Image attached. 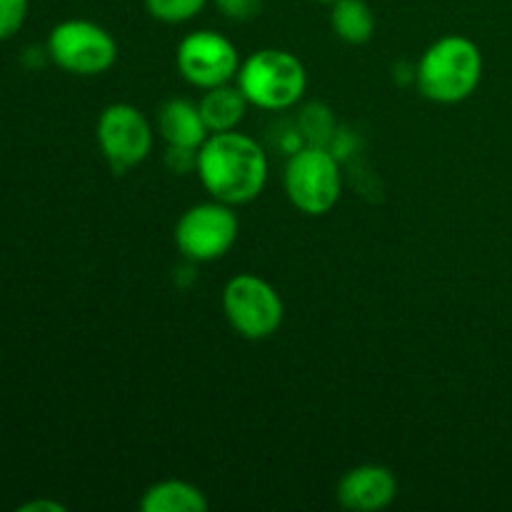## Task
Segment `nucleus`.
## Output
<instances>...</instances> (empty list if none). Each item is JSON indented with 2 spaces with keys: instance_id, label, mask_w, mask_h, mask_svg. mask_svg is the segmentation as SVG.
Segmentation results:
<instances>
[{
  "instance_id": "nucleus-1",
  "label": "nucleus",
  "mask_w": 512,
  "mask_h": 512,
  "mask_svg": "<svg viewBox=\"0 0 512 512\" xmlns=\"http://www.w3.org/2000/svg\"><path fill=\"white\" fill-rule=\"evenodd\" d=\"M203 188L215 200L228 205H245L263 193L268 183V158L258 140L238 130L210 133L198 150Z\"/></svg>"
},
{
  "instance_id": "nucleus-2",
  "label": "nucleus",
  "mask_w": 512,
  "mask_h": 512,
  "mask_svg": "<svg viewBox=\"0 0 512 512\" xmlns=\"http://www.w3.org/2000/svg\"><path fill=\"white\" fill-rule=\"evenodd\" d=\"M418 88L433 103H463L483 80V53L465 35H443L418 63Z\"/></svg>"
},
{
  "instance_id": "nucleus-3",
  "label": "nucleus",
  "mask_w": 512,
  "mask_h": 512,
  "mask_svg": "<svg viewBox=\"0 0 512 512\" xmlns=\"http://www.w3.org/2000/svg\"><path fill=\"white\" fill-rule=\"evenodd\" d=\"M238 88L255 108L285 110L303 98L308 73L288 50L265 48L240 63Z\"/></svg>"
},
{
  "instance_id": "nucleus-4",
  "label": "nucleus",
  "mask_w": 512,
  "mask_h": 512,
  "mask_svg": "<svg viewBox=\"0 0 512 512\" xmlns=\"http://www.w3.org/2000/svg\"><path fill=\"white\" fill-rule=\"evenodd\" d=\"M285 193L300 213H330L343 193L338 158L325 145L308 143L305 148L293 150L285 165Z\"/></svg>"
},
{
  "instance_id": "nucleus-5",
  "label": "nucleus",
  "mask_w": 512,
  "mask_h": 512,
  "mask_svg": "<svg viewBox=\"0 0 512 512\" xmlns=\"http://www.w3.org/2000/svg\"><path fill=\"white\" fill-rule=\"evenodd\" d=\"M223 310L235 333L248 340H265L278 333L285 315L278 290L253 273H240L228 280Z\"/></svg>"
},
{
  "instance_id": "nucleus-6",
  "label": "nucleus",
  "mask_w": 512,
  "mask_h": 512,
  "mask_svg": "<svg viewBox=\"0 0 512 512\" xmlns=\"http://www.w3.org/2000/svg\"><path fill=\"white\" fill-rule=\"evenodd\" d=\"M48 55L73 75H100L118 60V43L93 20H63L48 35Z\"/></svg>"
},
{
  "instance_id": "nucleus-7",
  "label": "nucleus",
  "mask_w": 512,
  "mask_h": 512,
  "mask_svg": "<svg viewBox=\"0 0 512 512\" xmlns=\"http://www.w3.org/2000/svg\"><path fill=\"white\" fill-rule=\"evenodd\" d=\"M238 215L233 213V205L220 203H200L185 210L175 225V245L185 258L195 263H210L228 253L238 240Z\"/></svg>"
},
{
  "instance_id": "nucleus-8",
  "label": "nucleus",
  "mask_w": 512,
  "mask_h": 512,
  "mask_svg": "<svg viewBox=\"0 0 512 512\" xmlns=\"http://www.w3.org/2000/svg\"><path fill=\"white\" fill-rule=\"evenodd\" d=\"M95 138L115 175H125L143 163L153 148V128L148 118L128 103H113L100 113Z\"/></svg>"
},
{
  "instance_id": "nucleus-9",
  "label": "nucleus",
  "mask_w": 512,
  "mask_h": 512,
  "mask_svg": "<svg viewBox=\"0 0 512 512\" xmlns=\"http://www.w3.org/2000/svg\"><path fill=\"white\" fill-rule=\"evenodd\" d=\"M175 63L190 85L208 90L238 78L240 55L225 35L215 30H198L180 40Z\"/></svg>"
},
{
  "instance_id": "nucleus-10",
  "label": "nucleus",
  "mask_w": 512,
  "mask_h": 512,
  "mask_svg": "<svg viewBox=\"0 0 512 512\" xmlns=\"http://www.w3.org/2000/svg\"><path fill=\"white\" fill-rule=\"evenodd\" d=\"M398 495V480L385 465H358L338 483V503L353 512H375L388 508Z\"/></svg>"
},
{
  "instance_id": "nucleus-11",
  "label": "nucleus",
  "mask_w": 512,
  "mask_h": 512,
  "mask_svg": "<svg viewBox=\"0 0 512 512\" xmlns=\"http://www.w3.org/2000/svg\"><path fill=\"white\" fill-rule=\"evenodd\" d=\"M158 133L168 148L200 150V145L208 140L210 130L198 105L185 98H173L160 108Z\"/></svg>"
},
{
  "instance_id": "nucleus-12",
  "label": "nucleus",
  "mask_w": 512,
  "mask_h": 512,
  "mask_svg": "<svg viewBox=\"0 0 512 512\" xmlns=\"http://www.w3.org/2000/svg\"><path fill=\"white\" fill-rule=\"evenodd\" d=\"M248 105V98H245V93L238 85L225 83L205 90L198 108L210 133H225V130L238 128L240 120L245 118Z\"/></svg>"
},
{
  "instance_id": "nucleus-13",
  "label": "nucleus",
  "mask_w": 512,
  "mask_h": 512,
  "mask_svg": "<svg viewBox=\"0 0 512 512\" xmlns=\"http://www.w3.org/2000/svg\"><path fill=\"white\" fill-rule=\"evenodd\" d=\"M208 505L203 490L185 480H160L140 498L143 512H205Z\"/></svg>"
},
{
  "instance_id": "nucleus-14",
  "label": "nucleus",
  "mask_w": 512,
  "mask_h": 512,
  "mask_svg": "<svg viewBox=\"0 0 512 512\" xmlns=\"http://www.w3.org/2000/svg\"><path fill=\"white\" fill-rule=\"evenodd\" d=\"M330 25L340 40L363 45L375 33V13L365 0H335L330 10Z\"/></svg>"
},
{
  "instance_id": "nucleus-15",
  "label": "nucleus",
  "mask_w": 512,
  "mask_h": 512,
  "mask_svg": "<svg viewBox=\"0 0 512 512\" xmlns=\"http://www.w3.org/2000/svg\"><path fill=\"white\" fill-rule=\"evenodd\" d=\"M208 0H145V8L160 23H188L200 10L205 8Z\"/></svg>"
},
{
  "instance_id": "nucleus-16",
  "label": "nucleus",
  "mask_w": 512,
  "mask_h": 512,
  "mask_svg": "<svg viewBox=\"0 0 512 512\" xmlns=\"http://www.w3.org/2000/svg\"><path fill=\"white\" fill-rule=\"evenodd\" d=\"M300 128L308 133V140L313 145H325L330 130H333V118H330L328 110L323 105H310L303 110V118H300Z\"/></svg>"
},
{
  "instance_id": "nucleus-17",
  "label": "nucleus",
  "mask_w": 512,
  "mask_h": 512,
  "mask_svg": "<svg viewBox=\"0 0 512 512\" xmlns=\"http://www.w3.org/2000/svg\"><path fill=\"white\" fill-rule=\"evenodd\" d=\"M30 0H0V40H10L28 18Z\"/></svg>"
},
{
  "instance_id": "nucleus-18",
  "label": "nucleus",
  "mask_w": 512,
  "mask_h": 512,
  "mask_svg": "<svg viewBox=\"0 0 512 512\" xmlns=\"http://www.w3.org/2000/svg\"><path fill=\"white\" fill-rule=\"evenodd\" d=\"M213 5L233 23H250L263 10V0H213Z\"/></svg>"
},
{
  "instance_id": "nucleus-19",
  "label": "nucleus",
  "mask_w": 512,
  "mask_h": 512,
  "mask_svg": "<svg viewBox=\"0 0 512 512\" xmlns=\"http://www.w3.org/2000/svg\"><path fill=\"white\" fill-rule=\"evenodd\" d=\"M23 512H38V510H45V512H63L65 505L55 503V500H33V503H25Z\"/></svg>"
},
{
  "instance_id": "nucleus-20",
  "label": "nucleus",
  "mask_w": 512,
  "mask_h": 512,
  "mask_svg": "<svg viewBox=\"0 0 512 512\" xmlns=\"http://www.w3.org/2000/svg\"><path fill=\"white\" fill-rule=\"evenodd\" d=\"M315 3H328V5H333L335 0H315Z\"/></svg>"
}]
</instances>
